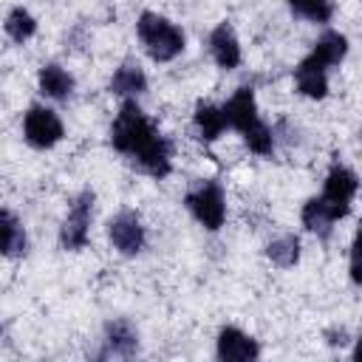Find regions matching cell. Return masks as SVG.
I'll return each instance as SVG.
<instances>
[{
	"label": "cell",
	"instance_id": "23",
	"mask_svg": "<svg viewBox=\"0 0 362 362\" xmlns=\"http://www.w3.org/2000/svg\"><path fill=\"white\" fill-rule=\"evenodd\" d=\"M348 277L354 286H362V232H356L351 243V260H348Z\"/></svg>",
	"mask_w": 362,
	"mask_h": 362
},
{
	"label": "cell",
	"instance_id": "1",
	"mask_svg": "<svg viewBox=\"0 0 362 362\" xmlns=\"http://www.w3.org/2000/svg\"><path fill=\"white\" fill-rule=\"evenodd\" d=\"M107 139L113 150L127 156L141 173L153 178H167L173 173V141L144 116L136 99H122Z\"/></svg>",
	"mask_w": 362,
	"mask_h": 362
},
{
	"label": "cell",
	"instance_id": "21",
	"mask_svg": "<svg viewBox=\"0 0 362 362\" xmlns=\"http://www.w3.org/2000/svg\"><path fill=\"white\" fill-rule=\"evenodd\" d=\"M291 14L308 20V23H317V25H325L331 23L334 17V3L331 0H286Z\"/></svg>",
	"mask_w": 362,
	"mask_h": 362
},
{
	"label": "cell",
	"instance_id": "2",
	"mask_svg": "<svg viewBox=\"0 0 362 362\" xmlns=\"http://www.w3.org/2000/svg\"><path fill=\"white\" fill-rule=\"evenodd\" d=\"M136 37H139V42L144 45V51L153 62H173L187 45L184 31L175 23H170L167 17L156 14V11H141L139 14Z\"/></svg>",
	"mask_w": 362,
	"mask_h": 362
},
{
	"label": "cell",
	"instance_id": "6",
	"mask_svg": "<svg viewBox=\"0 0 362 362\" xmlns=\"http://www.w3.org/2000/svg\"><path fill=\"white\" fill-rule=\"evenodd\" d=\"M107 240L110 246L124 255V257H136L144 246H147V229L144 221L139 218V212L133 209H119L110 221H107Z\"/></svg>",
	"mask_w": 362,
	"mask_h": 362
},
{
	"label": "cell",
	"instance_id": "8",
	"mask_svg": "<svg viewBox=\"0 0 362 362\" xmlns=\"http://www.w3.org/2000/svg\"><path fill=\"white\" fill-rule=\"evenodd\" d=\"M139 354V331L130 320L116 317L107 320L102 328V351L96 354L99 359L105 356H119V359H133Z\"/></svg>",
	"mask_w": 362,
	"mask_h": 362
},
{
	"label": "cell",
	"instance_id": "15",
	"mask_svg": "<svg viewBox=\"0 0 362 362\" xmlns=\"http://www.w3.org/2000/svg\"><path fill=\"white\" fill-rule=\"evenodd\" d=\"M192 124H195V133L204 144H212L223 136V130L229 127L226 122V113H223V105H212V102H198L195 105V113H192Z\"/></svg>",
	"mask_w": 362,
	"mask_h": 362
},
{
	"label": "cell",
	"instance_id": "4",
	"mask_svg": "<svg viewBox=\"0 0 362 362\" xmlns=\"http://www.w3.org/2000/svg\"><path fill=\"white\" fill-rule=\"evenodd\" d=\"M184 204L206 232H218L226 221V195L218 181H198L184 195Z\"/></svg>",
	"mask_w": 362,
	"mask_h": 362
},
{
	"label": "cell",
	"instance_id": "7",
	"mask_svg": "<svg viewBox=\"0 0 362 362\" xmlns=\"http://www.w3.org/2000/svg\"><path fill=\"white\" fill-rule=\"evenodd\" d=\"M356 189H359L356 173L351 167H345V164H331V170L325 175V184H322V198L331 206L337 221L351 212V201H354Z\"/></svg>",
	"mask_w": 362,
	"mask_h": 362
},
{
	"label": "cell",
	"instance_id": "9",
	"mask_svg": "<svg viewBox=\"0 0 362 362\" xmlns=\"http://www.w3.org/2000/svg\"><path fill=\"white\" fill-rule=\"evenodd\" d=\"M215 356L223 362H252L260 356V342L235 325H223L215 337Z\"/></svg>",
	"mask_w": 362,
	"mask_h": 362
},
{
	"label": "cell",
	"instance_id": "19",
	"mask_svg": "<svg viewBox=\"0 0 362 362\" xmlns=\"http://www.w3.org/2000/svg\"><path fill=\"white\" fill-rule=\"evenodd\" d=\"M300 238L297 235H277L266 243V257L277 269H294L300 263Z\"/></svg>",
	"mask_w": 362,
	"mask_h": 362
},
{
	"label": "cell",
	"instance_id": "10",
	"mask_svg": "<svg viewBox=\"0 0 362 362\" xmlns=\"http://www.w3.org/2000/svg\"><path fill=\"white\" fill-rule=\"evenodd\" d=\"M209 54H212L215 65L223 68V71H235V68L240 65V59H243L240 40H238L235 28H232L226 20L218 23V25L209 31Z\"/></svg>",
	"mask_w": 362,
	"mask_h": 362
},
{
	"label": "cell",
	"instance_id": "13",
	"mask_svg": "<svg viewBox=\"0 0 362 362\" xmlns=\"http://www.w3.org/2000/svg\"><path fill=\"white\" fill-rule=\"evenodd\" d=\"M147 90V74L136 59H124L107 79V93L119 99H136Z\"/></svg>",
	"mask_w": 362,
	"mask_h": 362
},
{
	"label": "cell",
	"instance_id": "5",
	"mask_svg": "<svg viewBox=\"0 0 362 362\" xmlns=\"http://www.w3.org/2000/svg\"><path fill=\"white\" fill-rule=\"evenodd\" d=\"M65 136V124L59 119V113L54 107L45 105H31L23 113V139L28 147L34 150H51L62 141Z\"/></svg>",
	"mask_w": 362,
	"mask_h": 362
},
{
	"label": "cell",
	"instance_id": "24",
	"mask_svg": "<svg viewBox=\"0 0 362 362\" xmlns=\"http://www.w3.org/2000/svg\"><path fill=\"white\" fill-rule=\"evenodd\" d=\"M325 342H328L331 348H345V345L351 342V334H348L345 325H334V328L325 331Z\"/></svg>",
	"mask_w": 362,
	"mask_h": 362
},
{
	"label": "cell",
	"instance_id": "16",
	"mask_svg": "<svg viewBox=\"0 0 362 362\" xmlns=\"http://www.w3.org/2000/svg\"><path fill=\"white\" fill-rule=\"evenodd\" d=\"M294 88L305 99H325L328 96V71L303 57L294 68Z\"/></svg>",
	"mask_w": 362,
	"mask_h": 362
},
{
	"label": "cell",
	"instance_id": "14",
	"mask_svg": "<svg viewBox=\"0 0 362 362\" xmlns=\"http://www.w3.org/2000/svg\"><path fill=\"white\" fill-rule=\"evenodd\" d=\"M345 57H348V37L342 31H334V28L322 31L317 37V42L311 45V51L305 54L308 62H314V65H320L325 71L334 68V65H339Z\"/></svg>",
	"mask_w": 362,
	"mask_h": 362
},
{
	"label": "cell",
	"instance_id": "17",
	"mask_svg": "<svg viewBox=\"0 0 362 362\" xmlns=\"http://www.w3.org/2000/svg\"><path fill=\"white\" fill-rule=\"evenodd\" d=\"M300 221H303V226H305L311 235H317V238H328L331 229H334V223H337V218H334V212H331V206L325 204L322 195H311V198L303 204Z\"/></svg>",
	"mask_w": 362,
	"mask_h": 362
},
{
	"label": "cell",
	"instance_id": "22",
	"mask_svg": "<svg viewBox=\"0 0 362 362\" xmlns=\"http://www.w3.org/2000/svg\"><path fill=\"white\" fill-rule=\"evenodd\" d=\"M274 130L260 119L255 127H249L246 133H243V144L255 153V156H272L274 153Z\"/></svg>",
	"mask_w": 362,
	"mask_h": 362
},
{
	"label": "cell",
	"instance_id": "11",
	"mask_svg": "<svg viewBox=\"0 0 362 362\" xmlns=\"http://www.w3.org/2000/svg\"><path fill=\"white\" fill-rule=\"evenodd\" d=\"M223 113H226L229 127H232V130H238V133L243 136L249 127H255V124L260 122L255 90H252V88H246V85H240V88H238V90H235V93L226 99Z\"/></svg>",
	"mask_w": 362,
	"mask_h": 362
},
{
	"label": "cell",
	"instance_id": "25",
	"mask_svg": "<svg viewBox=\"0 0 362 362\" xmlns=\"http://www.w3.org/2000/svg\"><path fill=\"white\" fill-rule=\"evenodd\" d=\"M351 356L356 359V362H362V334L354 339V348H351Z\"/></svg>",
	"mask_w": 362,
	"mask_h": 362
},
{
	"label": "cell",
	"instance_id": "26",
	"mask_svg": "<svg viewBox=\"0 0 362 362\" xmlns=\"http://www.w3.org/2000/svg\"><path fill=\"white\" fill-rule=\"evenodd\" d=\"M359 232H362V221H359Z\"/></svg>",
	"mask_w": 362,
	"mask_h": 362
},
{
	"label": "cell",
	"instance_id": "18",
	"mask_svg": "<svg viewBox=\"0 0 362 362\" xmlns=\"http://www.w3.org/2000/svg\"><path fill=\"white\" fill-rule=\"evenodd\" d=\"M0 223H3V255L8 260L23 257L28 252V235H25L23 221L11 209H3L0 212Z\"/></svg>",
	"mask_w": 362,
	"mask_h": 362
},
{
	"label": "cell",
	"instance_id": "12",
	"mask_svg": "<svg viewBox=\"0 0 362 362\" xmlns=\"http://www.w3.org/2000/svg\"><path fill=\"white\" fill-rule=\"evenodd\" d=\"M37 88H40L42 96H48L54 102H68L74 96V90H76V79L59 62H45L37 71Z\"/></svg>",
	"mask_w": 362,
	"mask_h": 362
},
{
	"label": "cell",
	"instance_id": "20",
	"mask_svg": "<svg viewBox=\"0 0 362 362\" xmlns=\"http://www.w3.org/2000/svg\"><path fill=\"white\" fill-rule=\"evenodd\" d=\"M3 31H6V37H8L11 42L23 45V42H28V40L37 34V17H34L28 8L14 6V8H8L6 20H3Z\"/></svg>",
	"mask_w": 362,
	"mask_h": 362
},
{
	"label": "cell",
	"instance_id": "3",
	"mask_svg": "<svg viewBox=\"0 0 362 362\" xmlns=\"http://www.w3.org/2000/svg\"><path fill=\"white\" fill-rule=\"evenodd\" d=\"M93 204H96L93 189H82L71 198L68 212H65L62 226H59V246L65 252H79L88 246L90 223H93Z\"/></svg>",
	"mask_w": 362,
	"mask_h": 362
}]
</instances>
